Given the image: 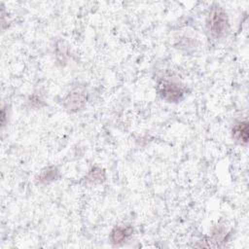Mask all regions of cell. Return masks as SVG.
Instances as JSON below:
<instances>
[{"instance_id":"1","label":"cell","mask_w":249,"mask_h":249,"mask_svg":"<svg viewBox=\"0 0 249 249\" xmlns=\"http://www.w3.org/2000/svg\"><path fill=\"white\" fill-rule=\"evenodd\" d=\"M206 28L210 37L214 40H218L227 35L230 22L228 14L219 5L213 6L206 18Z\"/></svg>"},{"instance_id":"2","label":"cell","mask_w":249,"mask_h":249,"mask_svg":"<svg viewBox=\"0 0 249 249\" xmlns=\"http://www.w3.org/2000/svg\"><path fill=\"white\" fill-rule=\"evenodd\" d=\"M159 92L167 102H179L185 95L184 88L172 81H161L159 84Z\"/></svg>"},{"instance_id":"3","label":"cell","mask_w":249,"mask_h":249,"mask_svg":"<svg viewBox=\"0 0 249 249\" xmlns=\"http://www.w3.org/2000/svg\"><path fill=\"white\" fill-rule=\"evenodd\" d=\"M87 102V92L81 88L71 90L63 100V105L69 112H77L82 109Z\"/></svg>"},{"instance_id":"4","label":"cell","mask_w":249,"mask_h":249,"mask_svg":"<svg viewBox=\"0 0 249 249\" xmlns=\"http://www.w3.org/2000/svg\"><path fill=\"white\" fill-rule=\"evenodd\" d=\"M132 231L133 230L130 226H117L110 232V241L115 245L122 244L129 238V236L132 234Z\"/></svg>"},{"instance_id":"5","label":"cell","mask_w":249,"mask_h":249,"mask_svg":"<svg viewBox=\"0 0 249 249\" xmlns=\"http://www.w3.org/2000/svg\"><path fill=\"white\" fill-rule=\"evenodd\" d=\"M232 138L239 144L246 145L248 142V123L247 121L238 122L232 126Z\"/></svg>"},{"instance_id":"6","label":"cell","mask_w":249,"mask_h":249,"mask_svg":"<svg viewBox=\"0 0 249 249\" xmlns=\"http://www.w3.org/2000/svg\"><path fill=\"white\" fill-rule=\"evenodd\" d=\"M58 177V170L54 167V166H51L48 168H45L44 170H42L37 178V180L39 181L40 184H47L50 183L53 180H56V178Z\"/></svg>"},{"instance_id":"7","label":"cell","mask_w":249,"mask_h":249,"mask_svg":"<svg viewBox=\"0 0 249 249\" xmlns=\"http://www.w3.org/2000/svg\"><path fill=\"white\" fill-rule=\"evenodd\" d=\"M104 179H105L104 171L98 167L92 168L87 176V180L89 181L90 183H101L102 181H104Z\"/></svg>"}]
</instances>
